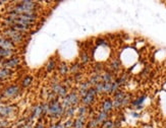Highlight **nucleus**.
Segmentation results:
<instances>
[{"label": "nucleus", "instance_id": "obj_1", "mask_svg": "<svg viewBox=\"0 0 166 128\" xmlns=\"http://www.w3.org/2000/svg\"><path fill=\"white\" fill-rule=\"evenodd\" d=\"M48 113L51 115L52 117H60L61 114L63 113V109H62L61 105L58 103L56 100H53L50 104L48 105Z\"/></svg>", "mask_w": 166, "mask_h": 128}, {"label": "nucleus", "instance_id": "obj_2", "mask_svg": "<svg viewBox=\"0 0 166 128\" xmlns=\"http://www.w3.org/2000/svg\"><path fill=\"white\" fill-rule=\"evenodd\" d=\"M19 93V87L15 84H11L6 87L2 91V96L6 98H14Z\"/></svg>", "mask_w": 166, "mask_h": 128}, {"label": "nucleus", "instance_id": "obj_3", "mask_svg": "<svg viewBox=\"0 0 166 128\" xmlns=\"http://www.w3.org/2000/svg\"><path fill=\"white\" fill-rule=\"evenodd\" d=\"M19 63H21V59H19L18 57H11V58L5 59L4 62H2V65L5 68L11 69V68L18 67Z\"/></svg>", "mask_w": 166, "mask_h": 128}, {"label": "nucleus", "instance_id": "obj_4", "mask_svg": "<svg viewBox=\"0 0 166 128\" xmlns=\"http://www.w3.org/2000/svg\"><path fill=\"white\" fill-rule=\"evenodd\" d=\"M0 48L6 49V50H13L14 44L7 38H0Z\"/></svg>", "mask_w": 166, "mask_h": 128}, {"label": "nucleus", "instance_id": "obj_5", "mask_svg": "<svg viewBox=\"0 0 166 128\" xmlns=\"http://www.w3.org/2000/svg\"><path fill=\"white\" fill-rule=\"evenodd\" d=\"M13 112L12 106H0V119H4Z\"/></svg>", "mask_w": 166, "mask_h": 128}, {"label": "nucleus", "instance_id": "obj_6", "mask_svg": "<svg viewBox=\"0 0 166 128\" xmlns=\"http://www.w3.org/2000/svg\"><path fill=\"white\" fill-rule=\"evenodd\" d=\"M53 87V91H54L55 94H57L58 96L60 97H66V88L63 87V85H60V84H52Z\"/></svg>", "mask_w": 166, "mask_h": 128}, {"label": "nucleus", "instance_id": "obj_7", "mask_svg": "<svg viewBox=\"0 0 166 128\" xmlns=\"http://www.w3.org/2000/svg\"><path fill=\"white\" fill-rule=\"evenodd\" d=\"M11 74H12L11 69H8V68L3 67V68L0 69V80H3V78H6V77H9Z\"/></svg>", "mask_w": 166, "mask_h": 128}, {"label": "nucleus", "instance_id": "obj_8", "mask_svg": "<svg viewBox=\"0 0 166 128\" xmlns=\"http://www.w3.org/2000/svg\"><path fill=\"white\" fill-rule=\"evenodd\" d=\"M32 80H33V77L31 76V75H26V76H25V78L22 81V87H28L29 85L31 84Z\"/></svg>", "mask_w": 166, "mask_h": 128}, {"label": "nucleus", "instance_id": "obj_9", "mask_svg": "<svg viewBox=\"0 0 166 128\" xmlns=\"http://www.w3.org/2000/svg\"><path fill=\"white\" fill-rule=\"evenodd\" d=\"M145 99H146V96H142L140 98H138L137 100H135L134 102H132V105L136 107H138V109H139V108L142 107V104H143V102L145 101Z\"/></svg>", "mask_w": 166, "mask_h": 128}, {"label": "nucleus", "instance_id": "obj_10", "mask_svg": "<svg viewBox=\"0 0 166 128\" xmlns=\"http://www.w3.org/2000/svg\"><path fill=\"white\" fill-rule=\"evenodd\" d=\"M58 71H59V73L62 74V75H64L66 72L68 71V67H67V65H66L64 62H62V63H60V65L58 66Z\"/></svg>", "mask_w": 166, "mask_h": 128}, {"label": "nucleus", "instance_id": "obj_11", "mask_svg": "<svg viewBox=\"0 0 166 128\" xmlns=\"http://www.w3.org/2000/svg\"><path fill=\"white\" fill-rule=\"evenodd\" d=\"M54 68H55V61L53 60V59H50V60L48 61L47 65H46V71L50 72L54 69Z\"/></svg>", "mask_w": 166, "mask_h": 128}, {"label": "nucleus", "instance_id": "obj_12", "mask_svg": "<svg viewBox=\"0 0 166 128\" xmlns=\"http://www.w3.org/2000/svg\"><path fill=\"white\" fill-rule=\"evenodd\" d=\"M111 108H112V102L111 101H109V100H107V101H105L104 103H103V110L104 111H109V110H111Z\"/></svg>", "mask_w": 166, "mask_h": 128}, {"label": "nucleus", "instance_id": "obj_13", "mask_svg": "<svg viewBox=\"0 0 166 128\" xmlns=\"http://www.w3.org/2000/svg\"><path fill=\"white\" fill-rule=\"evenodd\" d=\"M8 122L5 119H0V128H5L7 126Z\"/></svg>", "mask_w": 166, "mask_h": 128}, {"label": "nucleus", "instance_id": "obj_14", "mask_svg": "<svg viewBox=\"0 0 166 128\" xmlns=\"http://www.w3.org/2000/svg\"><path fill=\"white\" fill-rule=\"evenodd\" d=\"M72 113H74V111H72V108H68L67 111H66V115H72Z\"/></svg>", "mask_w": 166, "mask_h": 128}, {"label": "nucleus", "instance_id": "obj_15", "mask_svg": "<svg viewBox=\"0 0 166 128\" xmlns=\"http://www.w3.org/2000/svg\"><path fill=\"white\" fill-rule=\"evenodd\" d=\"M35 128H45V126L42 125V124H37V126H36Z\"/></svg>", "mask_w": 166, "mask_h": 128}, {"label": "nucleus", "instance_id": "obj_16", "mask_svg": "<svg viewBox=\"0 0 166 128\" xmlns=\"http://www.w3.org/2000/svg\"><path fill=\"white\" fill-rule=\"evenodd\" d=\"M132 116H134V117H139V114H137V113H132Z\"/></svg>", "mask_w": 166, "mask_h": 128}, {"label": "nucleus", "instance_id": "obj_17", "mask_svg": "<svg viewBox=\"0 0 166 128\" xmlns=\"http://www.w3.org/2000/svg\"><path fill=\"white\" fill-rule=\"evenodd\" d=\"M2 59H3V57L1 56V55H0V61H1V60H2Z\"/></svg>", "mask_w": 166, "mask_h": 128}, {"label": "nucleus", "instance_id": "obj_18", "mask_svg": "<svg viewBox=\"0 0 166 128\" xmlns=\"http://www.w3.org/2000/svg\"><path fill=\"white\" fill-rule=\"evenodd\" d=\"M2 97H3V96H0V101H1V99H2Z\"/></svg>", "mask_w": 166, "mask_h": 128}]
</instances>
